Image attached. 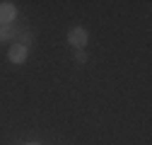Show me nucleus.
Segmentation results:
<instances>
[{
    "instance_id": "obj_3",
    "label": "nucleus",
    "mask_w": 152,
    "mask_h": 145,
    "mask_svg": "<svg viewBox=\"0 0 152 145\" xmlns=\"http://www.w3.org/2000/svg\"><path fill=\"white\" fill-rule=\"evenodd\" d=\"M15 17H17L15 3H0V24L10 27V22H15Z\"/></svg>"
},
{
    "instance_id": "obj_5",
    "label": "nucleus",
    "mask_w": 152,
    "mask_h": 145,
    "mask_svg": "<svg viewBox=\"0 0 152 145\" xmlns=\"http://www.w3.org/2000/svg\"><path fill=\"white\" fill-rule=\"evenodd\" d=\"M75 61H77V63H85V61H87V56H85L82 51H77V56H75Z\"/></svg>"
},
{
    "instance_id": "obj_4",
    "label": "nucleus",
    "mask_w": 152,
    "mask_h": 145,
    "mask_svg": "<svg viewBox=\"0 0 152 145\" xmlns=\"http://www.w3.org/2000/svg\"><path fill=\"white\" fill-rule=\"evenodd\" d=\"M12 27H0V41H10L12 39Z\"/></svg>"
},
{
    "instance_id": "obj_6",
    "label": "nucleus",
    "mask_w": 152,
    "mask_h": 145,
    "mask_svg": "<svg viewBox=\"0 0 152 145\" xmlns=\"http://www.w3.org/2000/svg\"><path fill=\"white\" fill-rule=\"evenodd\" d=\"M27 145H39V143H27Z\"/></svg>"
},
{
    "instance_id": "obj_1",
    "label": "nucleus",
    "mask_w": 152,
    "mask_h": 145,
    "mask_svg": "<svg viewBox=\"0 0 152 145\" xmlns=\"http://www.w3.org/2000/svg\"><path fill=\"white\" fill-rule=\"evenodd\" d=\"M87 39H89V36H87V31H85L82 27H75V29L68 31V44L75 46L77 51H82V48L87 46Z\"/></svg>"
},
{
    "instance_id": "obj_2",
    "label": "nucleus",
    "mask_w": 152,
    "mask_h": 145,
    "mask_svg": "<svg viewBox=\"0 0 152 145\" xmlns=\"http://www.w3.org/2000/svg\"><path fill=\"white\" fill-rule=\"evenodd\" d=\"M27 56H29L27 44H12L10 51H7V58H10V63H15V65H22V63L27 61Z\"/></svg>"
}]
</instances>
